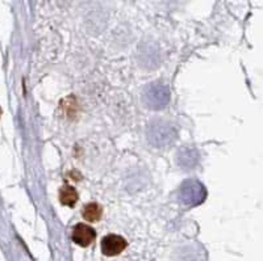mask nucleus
Masks as SVG:
<instances>
[{
	"instance_id": "nucleus-1",
	"label": "nucleus",
	"mask_w": 263,
	"mask_h": 261,
	"mask_svg": "<svg viewBox=\"0 0 263 261\" xmlns=\"http://www.w3.org/2000/svg\"><path fill=\"white\" fill-rule=\"evenodd\" d=\"M127 248V240L120 235H107L102 240V252L105 256H116Z\"/></svg>"
},
{
	"instance_id": "nucleus-2",
	"label": "nucleus",
	"mask_w": 263,
	"mask_h": 261,
	"mask_svg": "<svg viewBox=\"0 0 263 261\" xmlns=\"http://www.w3.org/2000/svg\"><path fill=\"white\" fill-rule=\"evenodd\" d=\"M96 232L92 227L87 226L84 223L77 224L73 230V240L77 243L78 246L88 247L91 243L95 240Z\"/></svg>"
},
{
	"instance_id": "nucleus-3",
	"label": "nucleus",
	"mask_w": 263,
	"mask_h": 261,
	"mask_svg": "<svg viewBox=\"0 0 263 261\" xmlns=\"http://www.w3.org/2000/svg\"><path fill=\"white\" fill-rule=\"evenodd\" d=\"M59 201H61L62 205L73 207L78 201V192L75 191V188H73L71 185H65V187L61 188V191H59Z\"/></svg>"
},
{
	"instance_id": "nucleus-4",
	"label": "nucleus",
	"mask_w": 263,
	"mask_h": 261,
	"mask_svg": "<svg viewBox=\"0 0 263 261\" xmlns=\"http://www.w3.org/2000/svg\"><path fill=\"white\" fill-rule=\"evenodd\" d=\"M102 214H103L102 206L96 202L87 203L83 209H82V215H83V218L88 222H98L100 218H102Z\"/></svg>"
}]
</instances>
